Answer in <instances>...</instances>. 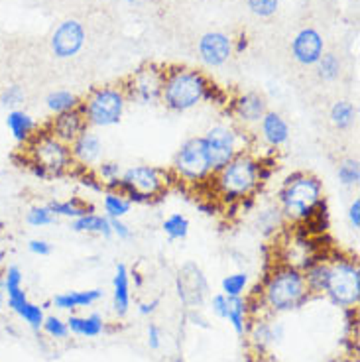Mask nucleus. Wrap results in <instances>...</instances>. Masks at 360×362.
<instances>
[{"label": "nucleus", "instance_id": "f257e3e1", "mask_svg": "<svg viewBox=\"0 0 360 362\" xmlns=\"http://www.w3.org/2000/svg\"><path fill=\"white\" fill-rule=\"evenodd\" d=\"M278 207L286 223L301 225L315 215V211L325 203L323 181L313 173H289L279 187Z\"/></svg>", "mask_w": 360, "mask_h": 362}, {"label": "nucleus", "instance_id": "f03ea898", "mask_svg": "<svg viewBox=\"0 0 360 362\" xmlns=\"http://www.w3.org/2000/svg\"><path fill=\"white\" fill-rule=\"evenodd\" d=\"M258 168H260L258 156H254L252 152L246 150L234 156L225 168H221L211 175L216 197L225 205H234L244 197L256 195L262 189Z\"/></svg>", "mask_w": 360, "mask_h": 362}, {"label": "nucleus", "instance_id": "7ed1b4c3", "mask_svg": "<svg viewBox=\"0 0 360 362\" xmlns=\"http://www.w3.org/2000/svg\"><path fill=\"white\" fill-rule=\"evenodd\" d=\"M309 298L311 291L307 288L303 270L291 264L276 266L262 286V303L272 313H288L303 308Z\"/></svg>", "mask_w": 360, "mask_h": 362}, {"label": "nucleus", "instance_id": "20e7f679", "mask_svg": "<svg viewBox=\"0 0 360 362\" xmlns=\"http://www.w3.org/2000/svg\"><path fill=\"white\" fill-rule=\"evenodd\" d=\"M211 87V81L203 73L187 67H171L170 71L163 73L162 85V103L163 107L171 112H187L199 107Z\"/></svg>", "mask_w": 360, "mask_h": 362}, {"label": "nucleus", "instance_id": "39448f33", "mask_svg": "<svg viewBox=\"0 0 360 362\" xmlns=\"http://www.w3.org/2000/svg\"><path fill=\"white\" fill-rule=\"evenodd\" d=\"M205 152H207L209 163L213 173L225 168L234 156L240 152H252L254 134L248 130L234 127L233 122H219L207 128V132L201 136Z\"/></svg>", "mask_w": 360, "mask_h": 362}, {"label": "nucleus", "instance_id": "423d86ee", "mask_svg": "<svg viewBox=\"0 0 360 362\" xmlns=\"http://www.w3.org/2000/svg\"><path fill=\"white\" fill-rule=\"evenodd\" d=\"M173 181L178 180L171 170L140 163V165H132L122 172L120 193H124L130 203L144 205V203H152L153 199L162 197Z\"/></svg>", "mask_w": 360, "mask_h": 362}, {"label": "nucleus", "instance_id": "0eeeda50", "mask_svg": "<svg viewBox=\"0 0 360 362\" xmlns=\"http://www.w3.org/2000/svg\"><path fill=\"white\" fill-rule=\"evenodd\" d=\"M128 99L124 87L118 85H105L93 89L81 100V112L87 127L89 128H110L120 124V120L124 117Z\"/></svg>", "mask_w": 360, "mask_h": 362}, {"label": "nucleus", "instance_id": "6e6552de", "mask_svg": "<svg viewBox=\"0 0 360 362\" xmlns=\"http://www.w3.org/2000/svg\"><path fill=\"white\" fill-rule=\"evenodd\" d=\"M24 163H36L40 168H44L52 180L64 177L73 168L71 150L47 130H37L26 144Z\"/></svg>", "mask_w": 360, "mask_h": 362}, {"label": "nucleus", "instance_id": "1a4fd4ad", "mask_svg": "<svg viewBox=\"0 0 360 362\" xmlns=\"http://www.w3.org/2000/svg\"><path fill=\"white\" fill-rule=\"evenodd\" d=\"M335 305L351 309L360 301V268L354 258L339 256L329 262V278L323 291Z\"/></svg>", "mask_w": 360, "mask_h": 362}, {"label": "nucleus", "instance_id": "9d476101", "mask_svg": "<svg viewBox=\"0 0 360 362\" xmlns=\"http://www.w3.org/2000/svg\"><path fill=\"white\" fill-rule=\"evenodd\" d=\"M171 172L175 175V180L190 183V185H197V183L211 180L213 170H211V163H209L201 136L187 138L180 146V150L173 156Z\"/></svg>", "mask_w": 360, "mask_h": 362}, {"label": "nucleus", "instance_id": "9b49d317", "mask_svg": "<svg viewBox=\"0 0 360 362\" xmlns=\"http://www.w3.org/2000/svg\"><path fill=\"white\" fill-rule=\"evenodd\" d=\"M163 69L158 65H144L128 79L124 93L128 103H136L142 107H153L162 100Z\"/></svg>", "mask_w": 360, "mask_h": 362}, {"label": "nucleus", "instance_id": "f8f14e48", "mask_svg": "<svg viewBox=\"0 0 360 362\" xmlns=\"http://www.w3.org/2000/svg\"><path fill=\"white\" fill-rule=\"evenodd\" d=\"M268 112V103L258 93H244L231 100L228 117L234 127L252 132L260 124L262 117Z\"/></svg>", "mask_w": 360, "mask_h": 362}, {"label": "nucleus", "instance_id": "ddd939ff", "mask_svg": "<svg viewBox=\"0 0 360 362\" xmlns=\"http://www.w3.org/2000/svg\"><path fill=\"white\" fill-rule=\"evenodd\" d=\"M75 168L95 170L105 160V142L95 128H85L69 146Z\"/></svg>", "mask_w": 360, "mask_h": 362}, {"label": "nucleus", "instance_id": "4468645a", "mask_svg": "<svg viewBox=\"0 0 360 362\" xmlns=\"http://www.w3.org/2000/svg\"><path fill=\"white\" fill-rule=\"evenodd\" d=\"M175 286H178V293H180L181 301L187 308L201 305L209 291V284L205 280V276H203V272H201L197 264L193 262H187L181 268Z\"/></svg>", "mask_w": 360, "mask_h": 362}, {"label": "nucleus", "instance_id": "2eb2a0df", "mask_svg": "<svg viewBox=\"0 0 360 362\" xmlns=\"http://www.w3.org/2000/svg\"><path fill=\"white\" fill-rule=\"evenodd\" d=\"M85 45V28L77 20H65L52 34V52L59 59H69Z\"/></svg>", "mask_w": 360, "mask_h": 362}, {"label": "nucleus", "instance_id": "dca6fc26", "mask_svg": "<svg viewBox=\"0 0 360 362\" xmlns=\"http://www.w3.org/2000/svg\"><path fill=\"white\" fill-rule=\"evenodd\" d=\"M199 57L207 67L225 65L234 54V42L223 32H209L199 40Z\"/></svg>", "mask_w": 360, "mask_h": 362}, {"label": "nucleus", "instance_id": "f3484780", "mask_svg": "<svg viewBox=\"0 0 360 362\" xmlns=\"http://www.w3.org/2000/svg\"><path fill=\"white\" fill-rule=\"evenodd\" d=\"M323 54V36L317 32L315 28H303V30L297 32L294 42H291V55H294L297 64L315 65Z\"/></svg>", "mask_w": 360, "mask_h": 362}, {"label": "nucleus", "instance_id": "a211bd4d", "mask_svg": "<svg viewBox=\"0 0 360 362\" xmlns=\"http://www.w3.org/2000/svg\"><path fill=\"white\" fill-rule=\"evenodd\" d=\"M87 127V120L83 117L79 109L69 110V112H62V115H54V118L47 122V132L54 134L57 140H62L64 144L71 146V142L81 134Z\"/></svg>", "mask_w": 360, "mask_h": 362}, {"label": "nucleus", "instance_id": "6ab92c4d", "mask_svg": "<svg viewBox=\"0 0 360 362\" xmlns=\"http://www.w3.org/2000/svg\"><path fill=\"white\" fill-rule=\"evenodd\" d=\"M258 130V138L270 150H278L281 146L288 144L289 140V124L286 118L281 117L276 110H268L262 117L260 124L256 127Z\"/></svg>", "mask_w": 360, "mask_h": 362}, {"label": "nucleus", "instance_id": "aec40b11", "mask_svg": "<svg viewBox=\"0 0 360 362\" xmlns=\"http://www.w3.org/2000/svg\"><path fill=\"white\" fill-rule=\"evenodd\" d=\"M6 127L12 138L16 140V144L26 146L32 140V136L37 132V120L32 115H28L26 110L14 109L6 117Z\"/></svg>", "mask_w": 360, "mask_h": 362}, {"label": "nucleus", "instance_id": "412c9836", "mask_svg": "<svg viewBox=\"0 0 360 362\" xmlns=\"http://www.w3.org/2000/svg\"><path fill=\"white\" fill-rule=\"evenodd\" d=\"M112 301H115V311L118 317H124L130 309V272L124 264H118L115 278H112Z\"/></svg>", "mask_w": 360, "mask_h": 362}, {"label": "nucleus", "instance_id": "4be33fe9", "mask_svg": "<svg viewBox=\"0 0 360 362\" xmlns=\"http://www.w3.org/2000/svg\"><path fill=\"white\" fill-rule=\"evenodd\" d=\"M103 298V290H87V291H65L55 296L54 303L55 308L62 311H73L79 308H89L93 303H97Z\"/></svg>", "mask_w": 360, "mask_h": 362}, {"label": "nucleus", "instance_id": "5701e85b", "mask_svg": "<svg viewBox=\"0 0 360 362\" xmlns=\"http://www.w3.org/2000/svg\"><path fill=\"white\" fill-rule=\"evenodd\" d=\"M73 233H85V235H100L103 238H110L112 236V228H110V218L99 213H89L83 217L71 221Z\"/></svg>", "mask_w": 360, "mask_h": 362}, {"label": "nucleus", "instance_id": "b1692460", "mask_svg": "<svg viewBox=\"0 0 360 362\" xmlns=\"http://www.w3.org/2000/svg\"><path fill=\"white\" fill-rule=\"evenodd\" d=\"M65 323H67L69 333L77 337H87V339L99 337L105 331V321H103V317L99 313H93V315L87 317L71 315Z\"/></svg>", "mask_w": 360, "mask_h": 362}, {"label": "nucleus", "instance_id": "393cba45", "mask_svg": "<svg viewBox=\"0 0 360 362\" xmlns=\"http://www.w3.org/2000/svg\"><path fill=\"white\" fill-rule=\"evenodd\" d=\"M246 317H248V301L243 296H226V321L233 325L236 335H244L246 331Z\"/></svg>", "mask_w": 360, "mask_h": 362}, {"label": "nucleus", "instance_id": "a878e982", "mask_svg": "<svg viewBox=\"0 0 360 362\" xmlns=\"http://www.w3.org/2000/svg\"><path fill=\"white\" fill-rule=\"evenodd\" d=\"M47 207L52 209L55 217H65V218H75L83 217V215H89V213H95L93 205H87L85 201L79 199V197H71V199L65 201H52L47 203Z\"/></svg>", "mask_w": 360, "mask_h": 362}, {"label": "nucleus", "instance_id": "bb28decb", "mask_svg": "<svg viewBox=\"0 0 360 362\" xmlns=\"http://www.w3.org/2000/svg\"><path fill=\"white\" fill-rule=\"evenodd\" d=\"M45 107L52 115H62V112H69V110L81 109V99L71 93V90H52L47 97H45Z\"/></svg>", "mask_w": 360, "mask_h": 362}, {"label": "nucleus", "instance_id": "cd10ccee", "mask_svg": "<svg viewBox=\"0 0 360 362\" xmlns=\"http://www.w3.org/2000/svg\"><path fill=\"white\" fill-rule=\"evenodd\" d=\"M301 270H303V276H306L309 291L311 293H323L325 286H327V278H329V262L311 258V262L306 264Z\"/></svg>", "mask_w": 360, "mask_h": 362}, {"label": "nucleus", "instance_id": "c85d7f7f", "mask_svg": "<svg viewBox=\"0 0 360 362\" xmlns=\"http://www.w3.org/2000/svg\"><path fill=\"white\" fill-rule=\"evenodd\" d=\"M281 335H284V329L281 325H270V323H266V321H256L252 325V343L256 344V349L264 353L266 351V346H270V344H276L281 341Z\"/></svg>", "mask_w": 360, "mask_h": 362}, {"label": "nucleus", "instance_id": "c756f323", "mask_svg": "<svg viewBox=\"0 0 360 362\" xmlns=\"http://www.w3.org/2000/svg\"><path fill=\"white\" fill-rule=\"evenodd\" d=\"M103 209H105V217L124 218L130 213L132 203L120 191H105L103 193Z\"/></svg>", "mask_w": 360, "mask_h": 362}, {"label": "nucleus", "instance_id": "7c9ffc66", "mask_svg": "<svg viewBox=\"0 0 360 362\" xmlns=\"http://www.w3.org/2000/svg\"><path fill=\"white\" fill-rule=\"evenodd\" d=\"M256 225H258V230H260L262 235L272 236L286 225V218L281 215L278 205H268V207L260 209V213L256 217Z\"/></svg>", "mask_w": 360, "mask_h": 362}, {"label": "nucleus", "instance_id": "2f4dec72", "mask_svg": "<svg viewBox=\"0 0 360 362\" xmlns=\"http://www.w3.org/2000/svg\"><path fill=\"white\" fill-rule=\"evenodd\" d=\"M329 118H331V124L337 130H349L356 120V107L351 100H337L331 107Z\"/></svg>", "mask_w": 360, "mask_h": 362}, {"label": "nucleus", "instance_id": "473e14b6", "mask_svg": "<svg viewBox=\"0 0 360 362\" xmlns=\"http://www.w3.org/2000/svg\"><path fill=\"white\" fill-rule=\"evenodd\" d=\"M315 65H317V75H319V79H323V81L331 83V81H337V79L341 77L342 64H341V59H339V55L333 54V52L321 55Z\"/></svg>", "mask_w": 360, "mask_h": 362}, {"label": "nucleus", "instance_id": "72a5a7b5", "mask_svg": "<svg viewBox=\"0 0 360 362\" xmlns=\"http://www.w3.org/2000/svg\"><path fill=\"white\" fill-rule=\"evenodd\" d=\"M162 230L170 240H183L190 235V218L181 213H173L162 223Z\"/></svg>", "mask_w": 360, "mask_h": 362}, {"label": "nucleus", "instance_id": "f704fd0d", "mask_svg": "<svg viewBox=\"0 0 360 362\" xmlns=\"http://www.w3.org/2000/svg\"><path fill=\"white\" fill-rule=\"evenodd\" d=\"M339 183L344 187H356L360 183V163L359 160H344L337 170Z\"/></svg>", "mask_w": 360, "mask_h": 362}, {"label": "nucleus", "instance_id": "c9c22d12", "mask_svg": "<svg viewBox=\"0 0 360 362\" xmlns=\"http://www.w3.org/2000/svg\"><path fill=\"white\" fill-rule=\"evenodd\" d=\"M246 288H248V274L246 272H234L223 280V293L228 298L243 296Z\"/></svg>", "mask_w": 360, "mask_h": 362}, {"label": "nucleus", "instance_id": "e433bc0d", "mask_svg": "<svg viewBox=\"0 0 360 362\" xmlns=\"http://www.w3.org/2000/svg\"><path fill=\"white\" fill-rule=\"evenodd\" d=\"M55 218L57 217L52 213V209L47 207V205H34V207L26 213V223L30 226H36V228L54 225Z\"/></svg>", "mask_w": 360, "mask_h": 362}, {"label": "nucleus", "instance_id": "4c0bfd02", "mask_svg": "<svg viewBox=\"0 0 360 362\" xmlns=\"http://www.w3.org/2000/svg\"><path fill=\"white\" fill-rule=\"evenodd\" d=\"M93 172H95V175H97L103 183H107V181L120 180L124 170H122V165L118 162H115V160H103Z\"/></svg>", "mask_w": 360, "mask_h": 362}, {"label": "nucleus", "instance_id": "58836bf2", "mask_svg": "<svg viewBox=\"0 0 360 362\" xmlns=\"http://www.w3.org/2000/svg\"><path fill=\"white\" fill-rule=\"evenodd\" d=\"M26 99V93L24 89L20 87V85H10L6 89L2 90V95H0V105L4 107V109H18L20 105L24 103Z\"/></svg>", "mask_w": 360, "mask_h": 362}, {"label": "nucleus", "instance_id": "ea45409f", "mask_svg": "<svg viewBox=\"0 0 360 362\" xmlns=\"http://www.w3.org/2000/svg\"><path fill=\"white\" fill-rule=\"evenodd\" d=\"M18 317H22L24 321H26L28 325L32 327V329H42V323H44V308H40V305H36V303H32V301H28L24 308L20 309L18 313H16Z\"/></svg>", "mask_w": 360, "mask_h": 362}, {"label": "nucleus", "instance_id": "a19ab883", "mask_svg": "<svg viewBox=\"0 0 360 362\" xmlns=\"http://www.w3.org/2000/svg\"><path fill=\"white\" fill-rule=\"evenodd\" d=\"M42 329H44L45 333L52 337V339H67V335H69L67 323L55 315L45 317L44 323H42Z\"/></svg>", "mask_w": 360, "mask_h": 362}, {"label": "nucleus", "instance_id": "79ce46f5", "mask_svg": "<svg viewBox=\"0 0 360 362\" xmlns=\"http://www.w3.org/2000/svg\"><path fill=\"white\" fill-rule=\"evenodd\" d=\"M248 8L252 10L256 16L262 18H270L276 14V10L279 6V0H246Z\"/></svg>", "mask_w": 360, "mask_h": 362}, {"label": "nucleus", "instance_id": "37998d69", "mask_svg": "<svg viewBox=\"0 0 360 362\" xmlns=\"http://www.w3.org/2000/svg\"><path fill=\"white\" fill-rule=\"evenodd\" d=\"M110 228H112V236H117L118 240H130L132 238V228L122 218H110Z\"/></svg>", "mask_w": 360, "mask_h": 362}, {"label": "nucleus", "instance_id": "c03bdc74", "mask_svg": "<svg viewBox=\"0 0 360 362\" xmlns=\"http://www.w3.org/2000/svg\"><path fill=\"white\" fill-rule=\"evenodd\" d=\"M28 250L32 254H36V256H50L52 254V245L44 240V238H34V240H30L28 243Z\"/></svg>", "mask_w": 360, "mask_h": 362}, {"label": "nucleus", "instance_id": "a18cd8bd", "mask_svg": "<svg viewBox=\"0 0 360 362\" xmlns=\"http://www.w3.org/2000/svg\"><path fill=\"white\" fill-rule=\"evenodd\" d=\"M347 217H349V225L354 233H359L360 228V199L359 197H354L352 203L349 205V213H347Z\"/></svg>", "mask_w": 360, "mask_h": 362}, {"label": "nucleus", "instance_id": "49530a36", "mask_svg": "<svg viewBox=\"0 0 360 362\" xmlns=\"http://www.w3.org/2000/svg\"><path fill=\"white\" fill-rule=\"evenodd\" d=\"M211 308H213V313L216 317H221V319H225L226 317V296L225 293H216L211 299Z\"/></svg>", "mask_w": 360, "mask_h": 362}, {"label": "nucleus", "instance_id": "de8ad7c7", "mask_svg": "<svg viewBox=\"0 0 360 362\" xmlns=\"http://www.w3.org/2000/svg\"><path fill=\"white\" fill-rule=\"evenodd\" d=\"M148 344H150V349L152 351H158L160 349V344H162V339H160V329L158 325H148Z\"/></svg>", "mask_w": 360, "mask_h": 362}, {"label": "nucleus", "instance_id": "09e8293b", "mask_svg": "<svg viewBox=\"0 0 360 362\" xmlns=\"http://www.w3.org/2000/svg\"><path fill=\"white\" fill-rule=\"evenodd\" d=\"M158 303H160L158 299H153L152 303H142L138 311H140L142 315H150V313H153V311H156V308H158Z\"/></svg>", "mask_w": 360, "mask_h": 362}, {"label": "nucleus", "instance_id": "8fccbe9b", "mask_svg": "<svg viewBox=\"0 0 360 362\" xmlns=\"http://www.w3.org/2000/svg\"><path fill=\"white\" fill-rule=\"evenodd\" d=\"M199 211H203L205 215H215V205H213V201H209V203H199L197 205Z\"/></svg>", "mask_w": 360, "mask_h": 362}, {"label": "nucleus", "instance_id": "3c124183", "mask_svg": "<svg viewBox=\"0 0 360 362\" xmlns=\"http://www.w3.org/2000/svg\"><path fill=\"white\" fill-rule=\"evenodd\" d=\"M6 298V290H4V272H0V305L4 303Z\"/></svg>", "mask_w": 360, "mask_h": 362}, {"label": "nucleus", "instance_id": "603ef678", "mask_svg": "<svg viewBox=\"0 0 360 362\" xmlns=\"http://www.w3.org/2000/svg\"><path fill=\"white\" fill-rule=\"evenodd\" d=\"M191 321H193V323H195V325H201V327H207V321H205V319H203V317L201 315H197V313H195V311H193V313H191Z\"/></svg>", "mask_w": 360, "mask_h": 362}, {"label": "nucleus", "instance_id": "864d4df0", "mask_svg": "<svg viewBox=\"0 0 360 362\" xmlns=\"http://www.w3.org/2000/svg\"><path fill=\"white\" fill-rule=\"evenodd\" d=\"M246 45H248V40H246V36H240L238 37V45L234 47L236 52H243V49H246Z\"/></svg>", "mask_w": 360, "mask_h": 362}, {"label": "nucleus", "instance_id": "5fc2aeb1", "mask_svg": "<svg viewBox=\"0 0 360 362\" xmlns=\"http://www.w3.org/2000/svg\"><path fill=\"white\" fill-rule=\"evenodd\" d=\"M254 362H276L274 361V358H272V356H256V358H254Z\"/></svg>", "mask_w": 360, "mask_h": 362}, {"label": "nucleus", "instance_id": "6e6d98bb", "mask_svg": "<svg viewBox=\"0 0 360 362\" xmlns=\"http://www.w3.org/2000/svg\"><path fill=\"white\" fill-rule=\"evenodd\" d=\"M130 276H134L136 286H138V288H140V286H142V276H140V274H138V272H132V274H130Z\"/></svg>", "mask_w": 360, "mask_h": 362}, {"label": "nucleus", "instance_id": "4d7b16f0", "mask_svg": "<svg viewBox=\"0 0 360 362\" xmlns=\"http://www.w3.org/2000/svg\"><path fill=\"white\" fill-rule=\"evenodd\" d=\"M329 362H352L351 358H347V356H337V358H331Z\"/></svg>", "mask_w": 360, "mask_h": 362}, {"label": "nucleus", "instance_id": "13d9d810", "mask_svg": "<svg viewBox=\"0 0 360 362\" xmlns=\"http://www.w3.org/2000/svg\"><path fill=\"white\" fill-rule=\"evenodd\" d=\"M128 4H138V2H140V0H127Z\"/></svg>", "mask_w": 360, "mask_h": 362}, {"label": "nucleus", "instance_id": "bf43d9fd", "mask_svg": "<svg viewBox=\"0 0 360 362\" xmlns=\"http://www.w3.org/2000/svg\"><path fill=\"white\" fill-rule=\"evenodd\" d=\"M173 362H183V358H180V356H178V358H175V361Z\"/></svg>", "mask_w": 360, "mask_h": 362}, {"label": "nucleus", "instance_id": "052dcab7", "mask_svg": "<svg viewBox=\"0 0 360 362\" xmlns=\"http://www.w3.org/2000/svg\"><path fill=\"white\" fill-rule=\"evenodd\" d=\"M2 228H4V225H2V223H0V235H2Z\"/></svg>", "mask_w": 360, "mask_h": 362}]
</instances>
